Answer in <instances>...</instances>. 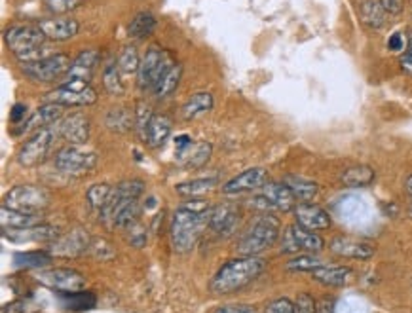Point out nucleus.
I'll list each match as a JSON object with an SVG mask.
<instances>
[{"instance_id":"nucleus-11","label":"nucleus","mask_w":412,"mask_h":313,"mask_svg":"<svg viewBox=\"0 0 412 313\" xmlns=\"http://www.w3.org/2000/svg\"><path fill=\"white\" fill-rule=\"evenodd\" d=\"M171 67L164 50L158 46L149 48L147 55L141 59V67L137 70V82L141 90H154L160 78L165 75V70Z\"/></svg>"},{"instance_id":"nucleus-22","label":"nucleus","mask_w":412,"mask_h":313,"mask_svg":"<svg viewBox=\"0 0 412 313\" xmlns=\"http://www.w3.org/2000/svg\"><path fill=\"white\" fill-rule=\"evenodd\" d=\"M238 207H234L232 203H223L217 205L211 211L209 218V228L218 236H228L234 230V226L238 222Z\"/></svg>"},{"instance_id":"nucleus-15","label":"nucleus","mask_w":412,"mask_h":313,"mask_svg":"<svg viewBox=\"0 0 412 313\" xmlns=\"http://www.w3.org/2000/svg\"><path fill=\"white\" fill-rule=\"evenodd\" d=\"M37 25L38 29L44 32L46 40H53V42L71 40L80 30V23L73 17H50V19H40Z\"/></svg>"},{"instance_id":"nucleus-25","label":"nucleus","mask_w":412,"mask_h":313,"mask_svg":"<svg viewBox=\"0 0 412 313\" xmlns=\"http://www.w3.org/2000/svg\"><path fill=\"white\" fill-rule=\"evenodd\" d=\"M211 144L205 141L190 142L185 150H177V162L185 167H202L211 156Z\"/></svg>"},{"instance_id":"nucleus-39","label":"nucleus","mask_w":412,"mask_h":313,"mask_svg":"<svg viewBox=\"0 0 412 313\" xmlns=\"http://www.w3.org/2000/svg\"><path fill=\"white\" fill-rule=\"evenodd\" d=\"M106 126L113 131H129L135 126V112L131 114L126 108H113L106 114Z\"/></svg>"},{"instance_id":"nucleus-3","label":"nucleus","mask_w":412,"mask_h":313,"mask_svg":"<svg viewBox=\"0 0 412 313\" xmlns=\"http://www.w3.org/2000/svg\"><path fill=\"white\" fill-rule=\"evenodd\" d=\"M142 180H124L113 190V196L103 211H99L103 220L114 228H129L139 216V198L142 194Z\"/></svg>"},{"instance_id":"nucleus-27","label":"nucleus","mask_w":412,"mask_h":313,"mask_svg":"<svg viewBox=\"0 0 412 313\" xmlns=\"http://www.w3.org/2000/svg\"><path fill=\"white\" fill-rule=\"evenodd\" d=\"M312 276L317 283L327 285V287H344L352 279V269L346 266H325L321 264L319 268L312 272Z\"/></svg>"},{"instance_id":"nucleus-13","label":"nucleus","mask_w":412,"mask_h":313,"mask_svg":"<svg viewBox=\"0 0 412 313\" xmlns=\"http://www.w3.org/2000/svg\"><path fill=\"white\" fill-rule=\"evenodd\" d=\"M38 281L50 287L55 292H76L82 291L86 285V277L73 268H52L42 269L37 277Z\"/></svg>"},{"instance_id":"nucleus-40","label":"nucleus","mask_w":412,"mask_h":313,"mask_svg":"<svg viewBox=\"0 0 412 313\" xmlns=\"http://www.w3.org/2000/svg\"><path fill=\"white\" fill-rule=\"evenodd\" d=\"M113 187H109V184H93V187L88 188V192H86V200L90 203L91 207L97 209V211H103L109 200H111V196H113Z\"/></svg>"},{"instance_id":"nucleus-21","label":"nucleus","mask_w":412,"mask_h":313,"mask_svg":"<svg viewBox=\"0 0 412 313\" xmlns=\"http://www.w3.org/2000/svg\"><path fill=\"white\" fill-rule=\"evenodd\" d=\"M4 238L15 243H25V241H55L59 238V230L48 226V224H38L32 228H23V230H4Z\"/></svg>"},{"instance_id":"nucleus-49","label":"nucleus","mask_w":412,"mask_h":313,"mask_svg":"<svg viewBox=\"0 0 412 313\" xmlns=\"http://www.w3.org/2000/svg\"><path fill=\"white\" fill-rule=\"evenodd\" d=\"M37 312V307L32 306L30 302H25V300H15L12 304L4 306L2 313H32Z\"/></svg>"},{"instance_id":"nucleus-54","label":"nucleus","mask_w":412,"mask_h":313,"mask_svg":"<svg viewBox=\"0 0 412 313\" xmlns=\"http://www.w3.org/2000/svg\"><path fill=\"white\" fill-rule=\"evenodd\" d=\"M399 65H401V68H403V73H406V75H412V46L409 48V52H405L403 55H401Z\"/></svg>"},{"instance_id":"nucleus-2","label":"nucleus","mask_w":412,"mask_h":313,"mask_svg":"<svg viewBox=\"0 0 412 313\" xmlns=\"http://www.w3.org/2000/svg\"><path fill=\"white\" fill-rule=\"evenodd\" d=\"M266 268V262L259 256H240L228 260L221 266L215 277L211 279L209 289L213 294H230L253 283Z\"/></svg>"},{"instance_id":"nucleus-52","label":"nucleus","mask_w":412,"mask_h":313,"mask_svg":"<svg viewBox=\"0 0 412 313\" xmlns=\"http://www.w3.org/2000/svg\"><path fill=\"white\" fill-rule=\"evenodd\" d=\"M25 114H27V106L23 103H15L12 106V112H10V120L14 122V124H19L25 120Z\"/></svg>"},{"instance_id":"nucleus-46","label":"nucleus","mask_w":412,"mask_h":313,"mask_svg":"<svg viewBox=\"0 0 412 313\" xmlns=\"http://www.w3.org/2000/svg\"><path fill=\"white\" fill-rule=\"evenodd\" d=\"M335 313H367V310L359 298H344L338 302Z\"/></svg>"},{"instance_id":"nucleus-14","label":"nucleus","mask_w":412,"mask_h":313,"mask_svg":"<svg viewBox=\"0 0 412 313\" xmlns=\"http://www.w3.org/2000/svg\"><path fill=\"white\" fill-rule=\"evenodd\" d=\"M268 171L263 167H251L241 171L238 177L230 179L226 184H223V194L234 196V194H243V192H251V190H259L268 184Z\"/></svg>"},{"instance_id":"nucleus-34","label":"nucleus","mask_w":412,"mask_h":313,"mask_svg":"<svg viewBox=\"0 0 412 313\" xmlns=\"http://www.w3.org/2000/svg\"><path fill=\"white\" fill-rule=\"evenodd\" d=\"M154 29H156V17L150 12H139L129 23L128 32L131 38L142 40V38L150 37L154 32Z\"/></svg>"},{"instance_id":"nucleus-17","label":"nucleus","mask_w":412,"mask_h":313,"mask_svg":"<svg viewBox=\"0 0 412 313\" xmlns=\"http://www.w3.org/2000/svg\"><path fill=\"white\" fill-rule=\"evenodd\" d=\"M294 211V218H297V224L304 226L308 230H327L330 228V215L319 205H312V203H299L297 207L292 209Z\"/></svg>"},{"instance_id":"nucleus-19","label":"nucleus","mask_w":412,"mask_h":313,"mask_svg":"<svg viewBox=\"0 0 412 313\" xmlns=\"http://www.w3.org/2000/svg\"><path fill=\"white\" fill-rule=\"evenodd\" d=\"M88 249H90L88 231L75 230L68 231L67 236H63V238L55 239V245L50 253L57 254V256H76V254L84 253Z\"/></svg>"},{"instance_id":"nucleus-38","label":"nucleus","mask_w":412,"mask_h":313,"mask_svg":"<svg viewBox=\"0 0 412 313\" xmlns=\"http://www.w3.org/2000/svg\"><path fill=\"white\" fill-rule=\"evenodd\" d=\"M53 254L48 251H29V253H15L14 264L19 268H44L52 264Z\"/></svg>"},{"instance_id":"nucleus-7","label":"nucleus","mask_w":412,"mask_h":313,"mask_svg":"<svg viewBox=\"0 0 412 313\" xmlns=\"http://www.w3.org/2000/svg\"><path fill=\"white\" fill-rule=\"evenodd\" d=\"M97 101V91L90 82L84 80H63L59 88L48 91L44 103H55L61 106H88Z\"/></svg>"},{"instance_id":"nucleus-32","label":"nucleus","mask_w":412,"mask_h":313,"mask_svg":"<svg viewBox=\"0 0 412 313\" xmlns=\"http://www.w3.org/2000/svg\"><path fill=\"white\" fill-rule=\"evenodd\" d=\"M375 180V169L368 165H353L342 173V184L348 188H365Z\"/></svg>"},{"instance_id":"nucleus-33","label":"nucleus","mask_w":412,"mask_h":313,"mask_svg":"<svg viewBox=\"0 0 412 313\" xmlns=\"http://www.w3.org/2000/svg\"><path fill=\"white\" fill-rule=\"evenodd\" d=\"M361 21L371 29H382L386 23V10L380 4V0H365L359 8Z\"/></svg>"},{"instance_id":"nucleus-47","label":"nucleus","mask_w":412,"mask_h":313,"mask_svg":"<svg viewBox=\"0 0 412 313\" xmlns=\"http://www.w3.org/2000/svg\"><path fill=\"white\" fill-rule=\"evenodd\" d=\"M294 307H297V313H317V304L308 292L299 294V298L294 302Z\"/></svg>"},{"instance_id":"nucleus-8","label":"nucleus","mask_w":412,"mask_h":313,"mask_svg":"<svg viewBox=\"0 0 412 313\" xmlns=\"http://www.w3.org/2000/svg\"><path fill=\"white\" fill-rule=\"evenodd\" d=\"M52 202L48 190L35 184H21V187L12 188L4 198V205L23 213H35L38 215L42 209H46Z\"/></svg>"},{"instance_id":"nucleus-45","label":"nucleus","mask_w":412,"mask_h":313,"mask_svg":"<svg viewBox=\"0 0 412 313\" xmlns=\"http://www.w3.org/2000/svg\"><path fill=\"white\" fill-rule=\"evenodd\" d=\"M84 0H44V4L50 10H52L53 14L57 15H65L68 12H73L76 8L82 4Z\"/></svg>"},{"instance_id":"nucleus-12","label":"nucleus","mask_w":412,"mask_h":313,"mask_svg":"<svg viewBox=\"0 0 412 313\" xmlns=\"http://www.w3.org/2000/svg\"><path fill=\"white\" fill-rule=\"evenodd\" d=\"M325 241L319 234L314 230H308L300 224H292L283 234V243H281V253H321Z\"/></svg>"},{"instance_id":"nucleus-10","label":"nucleus","mask_w":412,"mask_h":313,"mask_svg":"<svg viewBox=\"0 0 412 313\" xmlns=\"http://www.w3.org/2000/svg\"><path fill=\"white\" fill-rule=\"evenodd\" d=\"M53 164L59 171L68 173V175H84L97 165V154L93 150L68 144L55 154Z\"/></svg>"},{"instance_id":"nucleus-48","label":"nucleus","mask_w":412,"mask_h":313,"mask_svg":"<svg viewBox=\"0 0 412 313\" xmlns=\"http://www.w3.org/2000/svg\"><path fill=\"white\" fill-rule=\"evenodd\" d=\"M266 313H297V307L289 298H277L268 304Z\"/></svg>"},{"instance_id":"nucleus-28","label":"nucleus","mask_w":412,"mask_h":313,"mask_svg":"<svg viewBox=\"0 0 412 313\" xmlns=\"http://www.w3.org/2000/svg\"><path fill=\"white\" fill-rule=\"evenodd\" d=\"M171 120L167 118L165 114H154L152 120H150L149 129H147V137H144V142L152 146V149H158L162 146L167 137L171 133Z\"/></svg>"},{"instance_id":"nucleus-57","label":"nucleus","mask_w":412,"mask_h":313,"mask_svg":"<svg viewBox=\"0 0 412 313\" xmlns=\"http://www.w3.org/2000/svg\"><path fill=\"white\" fill-rule=\"evenodd\" d=\"M405 190H406V194L412 196V175L405 180Z\"/></svg>"},{"instance_id":"nucleus-29","label":"nucleus","mask_w":412,"mask_h":313,"mask_svg":"<svg viewBox=\"0 0 412 313\" xmlns=\"http://www.w3.org/2000/svg\"><path fill=\"white\" fill-rule=\"evenodd\" d=\"M213 104H215V101H213V95L209 91H198L194 95H190L187 103L182 104L180 116H182V120L190 122V120H196L198 116L209 112L213 108Z\"/></svg>"},{"instance_id":"nucleus-18","label":"nucleus","mask_w":412,"mask_h":313,"mask_svg":"<svg viewBox=\"0 0 412 313\" xmlns=\"http://www.w3.org/2000/svg\"><path fill=\"white\" fill-rule=\"evenodd\" d=\"M59 135L71 144L82 146L90 139V120L84 114H71L59 124Z\"/></svg>"},{"instance_id":"nucleus-50","label":"nucleus","mask_w":412,"mask_h":313,"mask_svg":"<svg viewBox=\"0 0 412 313\" xmlns=\"http://www.w3.org/2000/svg\"><path fill=\"white\" fill-rule=\"evenodd\" d=\"M380 4L386 10V14L391 15H397L403 12V4H405V0H380Z\"/></svg>"},{"instance_id":"nucleus-51","label":"nucleus","mask_w":412,"mask_h":313,"mask_svg":"<svg viewBox=\"0 0 412 313\" xmlns=\"http://www.w3.org/2000/svg\"><path fill=\"white\" fill-rule=\"evenodd\" d=\"M405 48V38L401 32H393L390 38H388V50L390 52H403Z\"/></svg>"},{"instance_id":"nucleus-6","label":"nucleus","mask_w":412,"mask_h":313,"mask_svg":"<svg viewBox=\"0 0 412 313\" xmlns=\"http://www.w3.org/2000/svg\"><path fill=\"white\" fill-rule=\"evenodd\" d=\"M71 65H73V61L68 59V55L52 53V55H46L38 61L21 63V70L23 75L32 82L52 84L55 80H59L61 76H67Z\"/></svg>"},{"instance_id":"nucleus-42","label":"nucleus","mask_w":412,"mask_h":313,"mask_svg":"<svg viewBox=\"0 0 412 313\" xmlns=\"http://www.w3.org/2000/svg\"><path fill=\"white\" fill-rule=\"evenodd\" d=\"M103 86L111 95H122L124 93V84L120 80V68L118 65H106L103 70Z\"/></svg>"},{"instance_id":"nucleus-53","label":"nucleus","mask_w":412,"mask_h":313,"mask_svg":"<svg viewBox=\"0 0 412 313\" xmlns=\"http://www.w3.org/2000/svg\"><path fill=\"white\" fill-rule=\"evenodd\" d=\"M215 313H253V307L245 304H232V306L218 307Z\"/></svg>"},{"instance_id":"nucleus-1","label":"nucleus","mask_w":412,"mask_h":313,"mask_svg":"<svg viewBox=\"0 0 412 313\" xmlns=\"http://www.w3.org/2000/svg\"><path fill=\"white\" fill-rule=\"evenodd\" d=\"M213 207L205 200H188L173 213L171 243L177 253L194 249L202 230L209 224Z\"/></svg>"},{"instance_id":"nucleus-44","label":"nucleus","mask_w":412,"mask_h":313,"mask_svg":"<svg viewBox=\"0 0 412 313\" xmlns=\"http://www.w3.org/2000/svg\"><path fill=\"white\" fill-rule=\"evenodd\" d=\"M152 116H154V114H152V111H150V106H147L144 103H137L135 127L142 141H144V137H147V129H149V124H150V120H152Z\"/></svg>"},{"instance_id":"nucleus-41","label":"nucleus","mask_w":412,"mask_h":313,"mask_svg":"<svg viewBox=\"0 0 412 313\" xmlns=\"http://www.w3.org/2000/svg\"><path fill=\"white\" fill-rule=\"evenodd\" d=\"M139 67H141V59H139L135 46H124L118 55V68L126 75H131V73H137Z\"/></svg>"},{"instance_id":"nucleus-23","label":"nucleus","mask_w":412,"mask_h":313,"mask_svg":"<svg viewBox=\"0 0 412 313\" xmlns=\"http://www.w3.org/2000/svg\"><path fill=\"white\" fill-rule=\"evenodd\" d=\"M99 63V53L95 50H84L78 53V57L73 61V65L68 68L65 80H84L90 82L93 70Z\"/></svg>"},{"instance_id":"nucleus-35","label":"nucleus","mask_w":412,"mask_h":313,"mask_svg":"<svg viewBox=\"0 0 412 313\" xmlns=\"http://www.w3.org/2000/svg\"><path fill=\"white\" fill-rule=\"evenodd\" d=\"M218 184V177L213 175V177H203V179H194V180H187V182H180L175 187V192L179 196H185V198H194V196H200L203 192H207L211 188H215Z\"/></svg>"},{"instance_id":"nucleus-20","label":"nucleus","mask_w":412,"mask_h":313,"mask_svg":"<svg viewBox=\"0 0 412 313\" xmlns=\"http://www.w3.org/2000/svg\"><path fill=\"white\" fill-rule=\"evenodd\" d=\"M63 106L55 103H44L42 106H38L37 111L30 114L29 118L23 122V127L19 133L23 131H32V129H46L50 127L53 122H57L61 118Z\"/></svg>"},{"instance_id":"nucleus-37","label":"nucleus","mask_w":412,"mask_h":313,"mask_svg":"<svg viewBox=\"0 0 412 313\" xmlns=\"http://www.w3.org/2000/svg\"><path fill=\"white\" fill-rule=\"evenodd\" d=\"M180 76H182V67H180L179 63L167 68L165 75L160 78V82H158L156 88H154L156 97H169L173 91L177 90V86H179L180 82Z\"/></svg>"},{"instance_id":"nucleus-56","label":"nucleus","mask_w":412,"mask_h":313,"mask_svg":"<svg viewBox=\"0 0 412 313\" xmlns=\"http://www.w3.org/2000/svg\"><path fill=\"white\" fill-rule=\"evenodd\" d=\"M177 150H185L192 142V139L188 137V135H180V137H177Z\"/></svg>"},{"instance_id":"nucleus-26","label":"nucleus","mask_w":412,"mask_h":313,"mask_svg":"<svg viewBox=\"0 0 412 313\" xmlns=\"http://www.w3.org/2000/svg\"><path fill=\"white\" fill-rule=\"evenodd\" d=\"M0 222L4 230H23V228H32L38 226L40 216L35 213H23V211H15L6 205L0 209Z\"/></svg>"},{"instance_id":"nucleus-24","label":"nucleus","mask_w":412,"mask_h":313,"mask_svg":"<svg viewBox=\"0 0 412 313\" xmlns=\"http://www.w3.org/2000/svg\"><path fill=\"white\" fill-rule=\"evenodd\" d=\"M263 194L270 200L272 207L277 209V211H292L299 205L291 188L287 187L285 182H268L263 188Z\"/></svg>"},{"instance_id":"nucleus-31","label":"nucleus","mask_w":412,"mask_h":313,"mask_svg":"<svg viewBox=\"0 0 412 313\" xmlns=\"http://www.w3.org/2000/svg\"><path fill=\"white\" fill-rule=\"evenodd\" d=\"M61 304L65 310L68 312H88V310H93L95 304H97V298L93 292H84V291H76V292H61Z\"/></svg>"},{"instance_id":"nucleus-43","label":"nucleus","mask_w":412,"mask_h":313,"mask_svg":"<svg viewBox=\"0 0 412 313\" xmlns=\"http://www.w3.org/2000/svg\"><path fill=\"white\" fill-rule=\"evenodd\" d=\"M321 262L317 260L312 254H299L291 260L287 262V269L289 272H314L315 268H319Z\"/></svg>"},{"instance_id":"nucleus-30","label":"nucleus","mask_w":412,"mask_h":313,"mask_svg":"<svg viewBox=\"0 0 412 313\" xmlns=\"http://www.w3.org/2000/svg\"><path fill=\"white\" fill-rule=\"evenodd\" d=\"M283 182L287 187L291 188V192L294 194V198L299 200V202H312L317 192H319V187H317V182L310 179H304V177H297V175H289V177H285Z\"/></svg>"},{"instance_id":"nucleus-16","label":"nucleus","mask_w":412,"mask_h":313,"mask_svg":"<svg viewBox=\"0 0 412 313\" xmlns=\"http://www.w3.org/2000/svg\"><path fill=\"white\" fill-rule=\"evenodd\" d=\"M330 251L342 258H353V260H367L375 254V247L363 241V239L348 238V236H337L330 241Z\"/></svg>"},{"instance_id":"nucleus-9","label":"nucleus","mask_w":412,"mask_h":313,"mask_svg":"<svg viewBox=\"0 0 412 313\" xmlns=\"http://www.w3.org/2000/svg\"><path fill=\"white\" fill-rule=\"evenodd\" d=\"M59 135V127H46V129H38L37 133L30 137L29 141L23 144L19 152H17V162L23 167H35V165L42 164L46 156L50 154L52 144L55 137Z\"/></svg>"},{"instance_id":"nucleus-5","label":"nucleus","mask_w":412,"mask_h":313,"mask_svg":"<svg viewBox=\"0 0 412 313\" xmlns=\"http://www.w3.org/2000/svg\"><path fill=\"white\" fill-rule=\"evenodd\" d=\"M281 222L270 213H264L255 220V224L247 230V234L238 241V253L241 256H259L270 249L279 238Z\"/></svg>"},{"instance_id":"nucleus-4","label":"nucleus","mask_w":412,"mask_h":313,"mask_svg":"<svg viewBox=\"0 0 412 313\" xmlns=\"http://www.w3.org/2000/svg\"><path fill=\"white\" fill-rule=\"evenodd\" d=\"M44 40V32L38 29V25H14L4 32V42L12 50L15 59H19L21 63L46 57L42 55Z\"/></svg>"},{"instance_id":"nucleus-36","label":"nucleus","mask_w":412,"mask_h":313,"mask_svg":"<svg viewBox=\"0 0 412 313\" xmlns=\"http://www.w3.org/2000/svg\"><path fill=\"white\" fill-rule=\"evenodd\" d=\"M338 213L348 222H355V220H361L363 215H367V205L359 196H344L342 202L338 203Z\"/></svg>"},{"instance_id":"nucleus-55","label":"nucleus","mask_w":412,"mask_h":313,"mask_svg":"<svg viewBox=\"0 0 412 313\" xmlns=\"http://www.w3.org/2000/svg\"><path fill=\"white\" fill-rule=\"evenodd\" d=\"M337 312V306L335 302L330 298H323L319 304H317V313H335Z\"/></svg>"}]
</instances>
